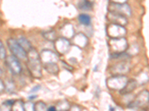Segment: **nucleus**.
<instances>
[{
  "label": "nucleus",
  "instance_id": "1",
  "mask_svg": "<svg viewBox=\"0 0 149 111\" xmlns=\"http://www.w3.org/2000/svg\"><path fill=\"white\" fill-rule=\"evenodd\" d=\"M27 65L31 75L35 79L42 77V62L40 59L39 53L35 49H31L27 52Z\"/></svg>",
  "mask_w": 149,
  "mask_h": 111
},
{
  "label": "nucleus",
  "instance_id": "2",
  "mask_svg": "<svg viewBox=\"0 0 149 111\" xmlns=\"http://www.w3.org/2000/svg\"><path fill=\"white\" fill-rule=\"evenodd\" d=\"M109 47L111 51V54H119L124 53L128 47L126 39L122 38H110L108 42Z\"/></svg>",
  "mask_w": 149,
  "mask_h": 111
},
{
  "label": "nucleus",
  "instance_id": "3",
  "mask_svg": "<svg viewBox=\"0 0 149 111\" xmlns=\"http://www.w3.org/2000/svg\"><path fill=\"white\" fill-rule=\"evenodd\" d=\"M7 45L11 53L15 56L16 57L22 60L27 58V52L21 47L17 39H8L7 41Z\"/></svg>",
  "mask_w": 149,
  "mask_h": 111
},
{
  "label": "nucleus",
  "instance_id": "4",
  "mask_svg": "<svg viewBox=\"0 0 149 111\" xmlns=\"http://www.w3.org/2000/svg\"><path fill=\"white\" fill-rule=\"evenodd\" d=\"M128 79L125 75H113L107 80V85L110 89L121 90Z\"/></svg>",
  "mask_w": 149,
  "mask_h": 111
},
{
  "label": "nucleus",
  "instance_id": "5",
  "mask_svg": "<svg viewBox=\"0 0 149 111\" xmlns=\"http://www.w3.org/2000/svg\"><path fill=\"white\" fill-rule=\"evenodd\" d=\"M109 12H113L116 14H120L124 16H130L131 15V9L130 6L127 3H113V2H110L108 5Z\"/></svg>",
  "mask_w": 149,
  "mask_h": 111
},
{
  "label": "nucleus",
  "instance_id": "6",
  "mask_svg": "<svg viewBox=\"0 0 149 111\" xmlns=\"http://www.w3.org/2000/svg\"><path fill=\"white\" fill-rule=\"evenodd\" d=\"M106 32H107V36L110 38H113V39L122 38L126 35V30L124 27V26L113 23L107 26V29H106Z\"/></svg>",
  "mask_w": 149,
  "mask_h": 111
},
{
  "label": "nucleus",
  "instance_id": "7",
  "mask_svg": "<svg viewBox=\"0 0 149 111\" xmlns=\"http://www.w3.org/2000/svg\"><path fill=\"white\" fill-rule=\"evenodd\" d=\"M5 58H6V64L10 72L14 75H18L22 71V65L18 58L14 55L9 56Z\"/></svg>",
  "mask_w": 149,
  "mask_h": 111
},
{
  "label": "nucleus",
  "instance_id": "8",
  "mask_svg": "<svg viewBox=\"0 0 149 111\" xmlns=\"http://www.w3.org/2000/svg\"><path fill=\"white\" fill-rule=\"evenodd\" d=\"M70 47H71L70 42L65 37H61L60 39H55L54 47L58 53L64 55L70 51Z\"/></svg>",
  "mask_w": 149,
  "mask_h": 111
},
{
  "label": "nucleus",
  "instance_id": "9",
  "mask_svg": "<svg viewBox=\"0 0 149 111\" xmlns=\"http://www.w3.org/2000/svg\"><path fill=\"white\" fill-rule=\"evenodd\" d=\"M148 102V92L147 90L142 91L136 97L135 101L128 104V108L131 109H137L139 107L146 105Z\"/></svg>",
  "mask_w": 149,
  "mask_h": 111
},
{
  "label": "nucleus",
  "instance_id": "10",
  "mask_svg": "<svg viewBox=\"0 0 149 111\" xmlns=\"http://www.w3.org/2000/svg\"><path fill=\"white\" fill-rule=\"evenodd\" d=\"M40 59L42 64H47V63H57L58 61V56L57 53L49 50H43L40 53Z\"/></svg>",
  "mask_w": 149,
  "mask_h": 111
},
{
  "label": "nucleus",
  "instance_id": "11",
  "mask_svg": "<svg viewBox=\"0 0 149 111\" xmlns=\"http://www.w3.org/2000/svg\"><path fill=\"white\" fill-rule=\"evenodd\" d=\"M107 18L111 23L116 24L119 25L125 26L127 23V18L125 16L116 14V13H113V12H109L107 15Z\"/></svg>",
  "mask_w": 149,
  "mask_h": 111
},
{
  "label": "nucleus",
  "instance_id": "12",
  "mask_svg": "<svg viewBox=\"0 0 149 111\" xmlns=\"http://www.w3.org/2000/svg\"><path fill=\"white\" fill-rule=\"evenodd\" d=\"M129 66L126 64V62H122L113 65L110 69V72L113 75H125L129 72Z\"/></svg>",
  "mask_w": 149,
  "mask_h": 111
},
{
  "label": "nucleus",
  "instance_id": "13",
  "mask_svg": "<svg viewBox=\"0 0 149 111\" xmlns=\"http://www.w3.org/2000/svg\"><path fill=\"white\" fill-rule=\"evenodd\" d=\"M73 42L77 47L84 48L88 43V39L84 34L80 33V34L73 36Z\"/></svg>",
  "mask_w": 149,
  "mask_h": 111
},
{
  "label": "nucleus",
  "instance_id": "14",
  "mask_svg": "<svg viewBox=\"0 0 149 111\" xmlns=\"http://www.w3.org/2000/svg\"><path fill=\"white\" fill-rule=\"evenodd\" d=\"M136 87V80H130L127 81L126 84L125 85L123 88L120 90V92L122 94H126V93H130L132 92Z\"/></svg>",
  "mask_w": 149,
  "mask_h": 111
},
{
  "label": "nucleus",
  "instance_id": "15",
  "mask_svg": "<svg viewBox=\"0 0 149 111\" xmlns=\"http://www.w3.org/2000/svg\"><path fill=\"white\" fill-rule=\"evenodd\" d=\"M61 33L63 35V37H65L66 39L72 38L74 35L73 26L71 24H66L61 29Z\"/></svg>",
  "mask_w": 149,
  "mask_h": 111
},
{
  "label": "nucleus",
  "instance_id": "16",
  "mask_svg": "<svg viewBox=\"0 0 149 111\" xmlns=\"http://www.w3.org/2000/svg\"><path fill=\"white\" fill-rule=\"evenodd\" d=\"M43 67L45 68L48 73L51 74H57L59 71V67H58L57 63H47V64H42Z\"/></svg>",
  "mask_w": 149,
  "mask_h": 111
},
{
  "label": "nucleus",
  "instance_id": "17",
  "mask_svg": "<svg viewBox=\"0 0 149 111\" xmlns=\"http://www.w3.org/2000/svg\"><path fill=\"white\" fill-rule=\"evenodd\" d=\"M78 8L84 11H89L93 8V3L89 0H80L78 3Z\"/></svg>",
  "mask_w": 149,
  "mask_h": 111
},
{
  "label": "nucleus",
  "instance_id": "18",
  "mask_svg": "<svg viewBox=\"0 0 149 111\" xmlns=\"http://www.w3.org/2000/svg\"><path fill=\"white\" fill-rule=\"evenodd\" d=\"M17 41H18V42L21 45V47H22V48L26 51V52L29 51L32 48V46H31V42L26 39V37H23V36L20 37V38H19Z\"/></svg>",
  "mask_w": 149,
  "mask_h": 111
},
{
  "label": "nucleus",
  "instance_id": "19",
  "mask_svg": "<svg viewBox=\"0 0 149 111\" xmlns=\"http://www.w3.org/2000/svg\"><path fill=\"white\" fill-rule=\"evenodd\" d=\"M78 21L81 24L84 25L85 26L90 25L91 23V17L90 15L86 14H80L78 16Z\"/></svg>",
  "mask_w": 149,
  "mask_h": 111
},
{
  "label": "nucleus",
  "instance_id": "20",
  "mask_svg": "<svg viewBox=\"0 0 149 111\" xmlns=\"http://www.w3.org/2000/svg\"><path fill=\"white\" fill-rule=\"evenodd\" d=\"M11 110H24V102L21 100H17L14 101L11 107Z\"/></svg>",
  "mask_w": 149,
  "mask_h": 111
},
{
  "label": "nucleus",
  "instance_id": "21",
  "mask_svg": "<svg viewBox=\"0 0 149 111\" xmlns=\"http://www.w3.org/2000/svg\"><path fill=\"white\" fill-rule=\"evenodd\" d=\"M70 108V104L68 101H66V100H63V101H61L58 103L57 104V109L59 110H67Z\"/></svg>",
  "mask_w": 149,
  "mask_h": 111
},
{
  "label": "nucleus",
  "instance_id": "22",
  "mask_svg": "<svg viewBox=\"0 0 149 111\" xmlns=\"http://www.w3.org/2000/svg\"><path fill=\"white\" fill-rule=\"evenodd\" d=\"M44 37L49 41H54L56 39V34L54 30H49L43 34Z\"/></svg>",
  "mask_w": 149,
  "mask_h": 111
},
{
  "label": "nucleus",
  "instance_id": "23",
  "mask_svg": "<svg viewBox=\"0 0 149 111\" xmlns=\"http://www.w3.org/2000/svg\"><path fill=\"white\" fill-rule=\"evenodd\" d=\"M46 109V105L44 102L42 101H37L36 104H34V110H45Z\"/></svg>",
  "mask_w": 149,
  "mask_h": 111
},
{
  "label": "nucleus",
  "instance_id": "24",
  "mask_svg": "<svg viewBox=\"0 0 149 111\" xmlns=\"http://www.w3.org/2000/svg\"><path fill=\"white\" fill-rule=\"evenodd\" d=\"M5 57H6V51L3 43L0 40V59H5Z\"/></svg>",
  "mask_w": 149,
  "mask_h": 111
},
{
  "label": "nucleus",
  "instance_id": "25",
  "mask_svg": "<svg viewBox=\"0 0 149 111\" xmlns=\"http://www.w3.org/2000/svg\"><path fill=\"white\" fill-rule=\"evenodd\" d=\"M24 110H34V104L31 102L24 103Z\"/></svg>",
  "mask_w": 149,
  "mask_h": 111
},
{
  "label": "nucleus",
  "instance_id": "26",
  "mask_svg": "<svg viewBox=\"0 0 149 111\" xmlns=\"http://www.w3.org/2000/svg\"><path fill=\"white\" fill-rule=\"evenodd\" d=\"M14 101H15V100H7V101H4V102L2 103V105L7 107V108H9V107H10V108H11L12 105H13V104L14 103Z\"/></svg>",
  "mask_w": 149,
  "mask_h": 111
},
{
  "label": "nucleus",
  "instance_id": "27",
  "mask_svg": "<svg viewBox=\"0 0 149 111\" xmlns=\"http://www.w3.org/2000/svg\"><path fill=\"white\" fill-rule=\"evenodd\" d=\"M127 2V0H110V2H113V3H125Z\"/></svg>",
  "mask_w": 149,
  "mask_h": 111
},
{
  "label": "nucleus",
  "instance_id": "28",
  "mask_svg": "<svg viewBox=\"0 0 149 111\" xmlns=\"http://www.w3.org/2000/svg\"><path fill=\"white\" fill-rule=\"evenodd\" d=\"M5 89V84L3 83V82L0 79V93L2 92V91Z\"/></svg>",
  "mask_w": 149,
  "mask_h": 111
},
{
  "label": "nucleus",
  "instance_id": "29",
  "mask_svg": "<svg viewBox=\"0 0 149 111\" xmlns=\"http://www.w3.org/2000/svg\"><path fill=\"white\" fill-rule=\"evenodd\" d=\"M40 89V85H37V86H35V87H34V88H33L31 90L30 92L31 93H34L35 92H37V91L39 90Z\"/></svg>",
  "mask_w": 149,
  "mask_h": 111
},
{
  "label": "nucleus",
  "instance_id": "30",
  "mask_svg": "<svg viewBox=\"0 0 149 111\" xmlns=\"http://www.w3.org/2000/svg\"><path fill=\"white\" fill-rule=\"evenodd\" d=\"M37 97V95H32V96H29V99L30 100H33V99H36Z\"/></svg>",
  "mask_w": 149,
  "mask_h": 111
},
{
  "label": "nucleus",
  "instance_id": "31",
  "mask_svg": "<svg viewBox=\"0 0 149 111\" xmlns=\"http://www.w3.org/2000/svg\"><path fill=\"white\" fill-rule=\"evenodd\" d=\"M48 110H49V111L56 110V108L55 107H50V108H48Z\"/></svg>",
  "mask_w": 149,
  "mask_h": 111
},
{
  "label": "nucleus",
  "instance_id": "32",
  "mask_svg": "<svg viewBox=\"0 0 149 111\" xmlns=\"http://www.w3.org/2000/svg\"><path fill=\"white\" fill-rule=\"evenodd\" d=\"M1 74H2V71H1V69H0V76H1Z\"/></svg>",
  "mask_w": 149,
  "mask_h": 111
}]
</instances>
